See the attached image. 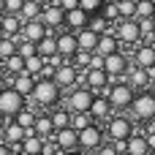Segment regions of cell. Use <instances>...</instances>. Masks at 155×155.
<instances>
[{
	"mask_svg": "<svg viewBox=\"0 0 155 155\" xmlns=\"http://www.w3.org/2000/svg\"><path fill=\"white\" fill-rule=\"evenodd\" d=\"M60 98H63V90H60L52 79H35L33 93H30V98H27L25 106H30V109H35V112H41V109H54V106L60 104Z\"/></svg>",
	"mask_w": 155,
	"mask_h": 155,
	"instance_id": "6da1fadb",
	"label": "cell"
},
{
	"mask_svg": "<svg viewBox=\"0 0 155 155\" xmlns=\"http://www.w3.org/2000/svg\"><path fill=\"white\" fill-rule=\"evenodd\" d=\"M128 117L134 120V123H153L155 120V95L150 90H142V93H136L134 95V101H131V106H128Z\"/></svg>",
	"mask_w": 155,
	"mask_h": 155,
	"instance_id": "7a4b0ae2",
	"label": "cell"
},
{
	"mask_svg": "<svg viewBox=\"0 0 155 155\" xmlns=\"http://www.w3.org/2000/svg\"><path fill=\"white\" fill-rule=\"evenodd\" d=\"M27 98H22L16 90H11L8 84L0 87V120H14L22 109H25Z\"/></svg>",
	"mask_w": 155,
	"mask_h": 155,
	"instance_id": "3957f363",
	"label": "cell"
},
{
	"mask_svg": "<svg viewBox=\"0 0 155 155\" xmlns=\"http://www.w3.org/2000/svg\"><path fill=\"white\" fill-rule=\"evenodd\" d=\"M131 134H134V120L125 117L123 112H120V114H112V117L106 120V131H104L106 142H125Z\"/></svg>",
	"mask_w": 155,
	"mask_h": 155,
	"instance_id": "277c9868",
	"label": "cell"
},
{
	"mask_svg": "<svg viewBox=\"0 0 155 155\" xmlns=\"http://www.w3.org/2000/svg\"><path fill=\"white\" fill-rule=\"evenodd\" d=\"M134 95H136V90H134L128 82H117V84H109V95H106V101L112 104L114 112H128Z\"/></svg>",
	"mask_w": 155,
	"mask_h": 155,
	"instance_id": "5b68a950",
	"label": "cell"
},
{
	"mask_svg": "<svg viewBox=\"0 0 155 155\" xmlns=\"http://www.w3.org/2000/svg\"><path fill=\"white\" fill-rule=\"evenodd\" d=\"M128 57L123 52H114V54H106L104 57V71L109 76V84H117V82H125V74H128Z\"/></svg>",
	"mask_w": 155,
	"mask_h": 155,
	"instance_id": "8992f818",
	"label": "cell"
},
{
	"mask_svg": "<svg viewBox=\"0 0 155 155\" xmlns=\"http://www.w3.org/2000/svg\"><path fill=\"white\" fill-rule=\"evenodd\" d=\"M112 33H114V38L120 41V46H123V44H128V46L142 44V33H139L136 19H120V22H114Z\"/></svg>",
	"mask_w": 155,
	"mask_h": 155,
	"instance_id": "52a82bcc",
	"label": "cell"
},
{
	"mask_svg": "<svg viewBox=\"0 0 155 155\" xmlns=\"http://www.w3.org/2000/svg\"><path fill=\"white\" fill-rule=\"evenodd\" d=\"M79 134V150L87 155V153H95L104 142H106V136H104V128L98 125V123H93V125H87V128H82V131H76Z\"/></svg>",
	"mask_w": 155,
	"mask_h": 155,
	"instance_id": "ba28073f",
	"label": "cell"
},
{
	"mask_svg": "<svg viewBox=\"0 0 155 155\" xmlns=\"http://www.w3.org/2000/svg\"><path fill=\"white\" fill-rule=\"evenodd\" d=\"M95 93L87 90V87H71L68 95H65V109L68 112H90V104H93Z\"/></svg>",
	"mask_w": 155,
	"mask_h": 155,
	"instance_id": "9c48e42d",
	"label": "cell"
},
{
	"mask_svg": "<svg viewBox=\"0 0 155 155\" xmlns=\"http://www.w3.org/2000/svg\"><path fill=\"white\" fill-rule=\"evenodd\" d=\"M63 16H65V11L57 5V3H44V8H41V22H44V27L49 30V33H57L60 27H63Z\"/></svg>",
	"mask_w": 155,
	"mask_h": 155,
	"instance_id": "30bf717a",
	"label": "cell"
},
{
	"mask_svg": "<svg viewBox=\"0 0 155 155\" xmlns=\"http://www.w3.org/2000/svg\"><path fill=\"white\" fill-rule=\"evenodd\" d=\"M76 79H79V71L65 60L63 65H57L54 68V76H52V82L60 87V90H71V87H76Z\"/></svg>",
	"mask_w": 155,
	"mask_h": 155,
	"instance_id": "8fae6325",
	"label": "cell"
},
{
	"mask_svg": "<svg viewBox=\"0 0 155 155\" xmlns=\"http://www.w3.org/2000/svg\"><path fill=\"white\" fill-rule=\"evenodd\" d=\"M54 44H57V54L63 57V60H71L74 54H76V35L71 33V30H57L54 33Z\"/></svg>",
	"mask_w": 155,
	"mask_h": 155,
	"instance_id": "7c38bea8",
	"label": "cell"
},
{
	"mask_svg": "<svg viewBox=\"0 0 155 155\" xmlns=\"http://www.w3.org/2000/svg\"><path fill=\"white\" fill-rule=\"evenodd\" d=\"M52 139H54V144H57V150L60 153H68V150H79V134L68 125V128H60V131H54L52 134Z\"/></svg>",
	"mask_w": 155,
	"mask_h": 155,
	"instance_id": "4fadbf2b",
	"label": "cell"
},
{
	"mask_svg": "<svg viewBox=\"0 0 155 155\" xmlns=\"http://www.w3.org/2000/svg\"><path fill=\"white\" fill-rule=\"evenodd\" d=\"M5 84L11 87V90H16L22 98H30V93H33V84H35V76H30V74H16V76H8L5 79Z\"/></svg>",
	"mask_w": 155,
	"mask_h": 155,
	"instance_id": "5bb4252c",
	"label": "cell"
},
{
	"mask_svg": "<svg viewBox=\"0 0 155 155\" xmlns=\"http://www.w3.org/2000/svg\"><path fill=\"white\" fill-rule=\"evenodd\" d=\"M90 117H93V123H106L112 114H114V109H112V104L106 101V98H101V95H95L93 98V104H90V112H87Z\"/></svg>",
	"mask_w": 155,
	"mask_h": 155,
	"instance_id": "9a60e30c",
	"label": "cell"
},
{
	"mask_svg": "<svg viewBox=\"0 0 155 155\" xmlns=\"http://www.w3.org/2000/svg\"><path fill=\"white\" fill-rule=\"evenodd\" d=\"M134 65L136 68H153L155 65V46L147 41V44H136L134 49Z\"/></svg>",
	"mask_w": 155,
	"mask_h": 155,
	"instance_id": "2e32d148",
	"label": "cell"
},
{
	"mask_svg": "<svg viewBox=\"0 0 155 155\" xmlns=\"http://www.w3.org/2000/svg\"><path fill=\"white\" fill-rule=\"evenodd\" d=\"M87 22H90V14H84L79 5H76V8H71V11H65V16H63V27H68L71 33H76V30H82V27H87Z\"/></svg>",
	"mask_w": 155,
	"mask_h": 155,
	"instance_id": "e0dca14e",
	"label": "cell"
},
{
	"mask_svg": "<svg viewBox=\"0 0 155 155\" xmlns=\"http://www.w3.org/2000/svg\"><path fill=\"white\" fill-rule=\"evenodd\" d=\"M49 30L44 27V22L41 19H30V22H22V30H19V35L25 38V41H33V44H38L44 35H46Z\"/></svg>",
	"mask_w": 155,
	"mask_h": 155,
	"instance_id": "ac0fdd59",
	"label": "cell"
},
{
	"mask_svg": "<svg viewBox=\"0 0 155 155\" xmlns=\"http://www.w3.org/2000/svg\"><path fill=\"white\" fill-rule=\"evenodd\" d=\"M19 30H22L19 14H0V35L14 38V35H19Z\"/></svg>",
	"mask_w": 155,
	"mask_h": 155,
	"instance_id": "d6986e66",
	"label": "cell"
},
{
	"mask_svg": "<svg viewBox=\"0 0 155 155\" xmlns=\"http://www.w3.org/2000/svg\"><path fill=\"white\" fill-rule=\"evenodd\" d=\"M114 52H120V41L114 38V33L109 30V33L98 35V44H95V54L106 57V54H114Z\"/></svg>",
	"mask_w": 155,
	"mask_h": 155,
	"instance_id": "ffe728a7",
	"label": "cell"
},
{
	"mask_svg": "<svg viewBox=\"0 0 155 155\" xmlns=\"http://www.w3.org/2000/svg\"><path fill=\"white\" fill-rule=\"evenodd\" d=\"M74 35H76V46H79L82 52H95V44H98V33H93L90 27H82V30H76Z\"/></svg>",
	"mask_w": 155,
	"mask_h": 155,
	"instance_id": "44dd1931",
	"label": "cell"
},
{
	"mask_svg": "<svg viewBox=\"0 0 155 155\" xmlns=\"http://www.w3.org/2000/svg\"><path fill=\"white\" fill-rule=\"evenodd\" d=\"M125 82H128V84H131L136 93H142V90H147V87H150L144 68H136V65H131V68H128V74H125Z\"/></svg>",
	"mask_w": 155,
	"mask_h": 155,
	"instance_id": "7402d4cb",
	"label": "cell"
},
{
	"mask_svg": "<svg viewBox=\"0 0 155 155\" xmlns=\"http://www.w3.org/2000/svg\"><path fill=\"white\" fill-rule=\"evenodd\" d=\"M33 134H35V136H41V139H49V136L54 134V128H52V120H49V112H38V114H35Z\"/></svg>",
	"mask_w": 155,
	"mask_h": 155,
	"instance_id": "603a6c76",
	"label": "cell"
},
{
	"mask_svg": "<svg viewBox=\"0 0 155 155\" xmlns=\"http://www.w3.org/2000/svg\"><path fill=\"white\" fill-rule=\"evenodd\" d=\"M41 147H44V139L35 136L33 131H27V136H25L22 144H19V153L22 155H41Z\"/></svg>",
	"mask_w": 155,
	"mask_h": 155,
	"instance_id": "cb8c5ba5",
	"label": "cell"
},
{
	"mask_svg": "<svg viewBox=\"0 0 155 155\" xmlns=\"http://www.w3.org/2000/svg\"><path fill=\"white\" fill-rule=\"evenodd\" d=\"M125 153L128 155H150L147 142H144V134H131L125 139Z\"/></svg>",
	"mask_w": 155,
	"mask_h": 155,
	"instance_id": "d4e9b609",
	"label": "cell"
},
{
	"mask_svg": "<svg viewBox=\"0 0 155 155\" xmlns=\"http://www.w3.org/2000/svg\"><path fill=\"white\" fill-rule=\"evenodd\" d=\"M49 120H52V128L54 131H60V128H68L71 125V112L65 109V106H54V109H49Z\"/></svg>",
	"mask_w": 155,
	"mask_h": 155,
	"instance_id": "484cf974",
	"label": "cell"
},
{
	"mask_svg": "<svg viewBox=\"0 0 155 155\" xmlns=\"http://www.w3.org/2000/svg\"><path fill=\"white\" fill-rule=\"evenodd\" d=\"M35 54H41L44 60L46 57H54L57 54V44H54V33H46L38 44H35Z\"/></svg>",
	"mask_w": 155,
	"mask_h": 155,
	"instance_id": "4316f807",
	"label": "cell"
},
{
	"mask_svg": "<svg viewBox=\"0 0 155 155\" xmlns=\"http://www.w3.org/2000/svg\"><path fill=\"white\" fill-rule=\"evenodd\" d=\"M41 8H44L41 0H25V3H22V11H19V19H22V22L38 19V16H41Z\"/></svg>",
	"mask_w": 155,
	"mask_h": 155,
	"instance_id": "83f0119b",
	"label": "cell"
},
{
	"mask_svg": "<svg viewBox=\"0 0 155 155\" xmlns=\"http://www.w3.org/2000/svg\"><path fill=\"white\" fill-rule=\"evenodd\" d=\"M3 68H5V76H16V74H22V71H25V57H19V54L14 52L11 57L3 60Z\"/></svg>",
	"mask_w": 155,
	"mask_h": 155,
	"instance_id": "f1b7e54d",
	"label": "cell"
},
{
	"mask_svg": "<svg viewBox=\"0 0 155 155\" xmlns=\"http://www.w3.org/2000/svg\"><path fill=\"white\" fill-rule=\"evenodd\" d=\"M35 114H38L35 109L25 106V109H22V112H19V114L14 117V123H16V125H22L25 131H33V123H35Z\"/></svg>",
	"mask_w": 155,
	"mask_h": 155,
	"instance_id": "f546056e",
	"label": "cell"
},
{
	"mask_svg": "<svg viewBox=\"0 0 155 155\" xmlns=\"http://www.w3.org/2000/svg\"><path fill=\"white\" fill-rule=\"evenodd\" d=\"M41 68H44V57H41V54H33V57H25V74H30V76H35V79H38Z\"/></svg>",
	"mask_w": 155,
	"mask_h": 155,
	"instance_id": "4dcf8cb0",
	"label": "cell"
},
{
	"mask_svg": "<svg viewBox=\"0 0 155 155\" xmlns=\"http://www.w3.org/2000/svg\"><path fill=\"white\" fill-rule=\"evenodd\" d=\"M114 5H117L120 19H134V14H136V0H114Z\"/></svg>",
	"mask_w": 155,
	"mask_h": 155,
	"instance_id": "1f68e13d",
	"label": "cell"
},
{
	"mask_svg": "<svg viewBox=\"0 0 155 155\" xmlns=\"http://www.w3.org/2000/svg\"><path fill=\"white\" fill-rule=\"evenodd\" d=\"M87 125H93V117H90L87 112H71V128H74V131H82V128H87Z\"/></svg>",
	"mask_w": 155,
	"mask_h": 155,
	"instance_id": "d6a6232c",
	"label": "cell"
},
{
	"mask_svg": "<svg viewBox=\"0 0 155 155\" xmlns=\"http://www.w3.org/2000/svg\"><path fill=\"white\" fill-rule=\"evenodd\" d=\"M155 11V0H139L136 3V14H134V19H150Z\"/></svg>",
	"mask_w": 155,
	"mask_h": 155,
	"instance_id": "836d02e7",
	"label": "cell"
},
{
	"mask_svg": "<svg viewBox=\"0 0 155 155\" xmlns=\"http://www.w3.org/2000/svg\"><path fill=\"white\" fill-rule=\"evenodd\" d=\"M87 27L93 30V33H98V35H104V33H109L112 27H109V22L101 16V14H95V16H90V22H87Z\"/></svg>",
	"mask_w": 155,
	"mask_h": 155,
	"instance_id": "e575fe53",
	"label": "cell"
},
{
	"mask_svg": "<svg viewBox=\"0 0 155 155\" xmlns=\"http://www.w3.org/2000/svg\"><path fill=\"white\" fill-rule=\"evenodd\" d=\"M101 16L109 22V25H114V22H120V14H117V5H114V0H109V3H104V8H101Z\"/></svg>",
	"mask_w": 155,
	"mask_h": 155,
	"instance_id": "d590c367",
	"label": "cell"
},
{
	"mask_svg": "<svg viewBox=\"0 0 155 155\" xmlns=\"http://www.w3.org/2000/svg\"><path fill=\"white\" fill-rule=\"evenodd\" d=\"M104 3H106V0H79V8H82L84 14H90V16H95V14H101V8H104Z\"/></svg>",
	"mask_w": 155,
	"mask_h": 155,
	"instance_id": "8d00e7d4",
	"label": "cell"
},
{
	"mask_svg": "<svg viewBox=\"0 0 155 155\" xmlns=\"http://www.w3.org/2000/svg\"><path fill=\"white\" fill-rule=\"evenodd\" d=\"M16 54H19V57H33V54H35V44H33V41H25V38L19 35V41H16Z\"/></svg>",
	"mask_w": 155,
	"mask_h": 155,
	"instance_id": "74e56055",
	"label": "cell"
},
{
	"mask_svg": "<svg viewBox=\"0 0 155 155\" xmlns=\"http://www.w3.org/2000/svg\"><path fill=\"white\" fill-rule=\"evenodd\" d=\"M136 25H139V33H142V38H153V33H155V22L153 19H136Z\"/></svg>",
	"mask_w": 155,
	"mask_h": 155,
	"instance_id": "f35d334b",
	"label": "cell"
},
{
	"mask_svg": "<svg viewBox=\"0 0 155 155\" xmlns=\"http://www.w3.org/2000/svg\"><path fill=\"white\" fill-rule=\"evenodd\" d=\"M25 0H3V14H19Z\"/></svg>",
	"mask_w": 155,
	"mask_h": 155,
	"instance_id": "ab89813d",
	"label": "cell"
},
{
	"mask_svg": "<svg viewBox=\"0 0 155 155\" xmlns=\"http://www.w3.org/2000/svg\"><path fill=\"white\" fill-rule=\"evenodd\" d=\"M93 155H117V150H114V144H112V142H104V144H101Z\"/></svg>",
	"mask_w": 155,
	"mask_h": 155,
	"instance_id": "60d3db41",
	"label": "cell"
},
{
	"mask_svg": "<svg viewBox=\"0 0 155 155\" xmlns=\"http://www.w3.org/2000/svg\"><path fill=\"white\" fill-rule=\"evenodd\" d=\"M57 5H60L63 11H71V8H76V5H79V0H57Z\"/></svg>",
	"mask_w": 155,
	"mask_h": 155,
	"instance_id": "b9f144b4",
	"label": "cell"
},
{
	"mask_svg": "<svg viewBox=\"0 0 155 155\" xmlns=\"http://www.w3.org/2000/svg\"><path fill=\"white\" fill-rule=\"evenodd\" d=\"M144 142H147V150L153 153L155 150V131H147V134H144Z\"/></svg>",
	"mask_w": 155,
	"mask_h": 155,
	"instance_id": "7bdbcfd3",
	"label": "cell"
},
{
	"mask_svg": "<svg viewBox=\"0 0 155 155\" xmlns=\"http://www.w3.org/2000/svg\"><path fill=\"white\" fill-rule=\"evenodd\" d=\"M0 155H11V147H8L5 142H0Z\"/></svg>",
	"mask_w": 155,
	"mask_h": 155,
	"instance_id": "ee69618b",
	"label": "cell"
},
{
	"mask_svg": "<svg viewBox=\"0 0 155 155\" xmlns=\"http://www.w3.org/2000/svg\"><path fill=\"white\" fill-rule=\"evenodd\" d=\"M5 79H8V76H5V68H3V63H0V87L5 84Z\"/></svg>",
	"mask_w": 155,
	"mask_h": 155,
	"instance_id": "f6af8a7d",
	"label": "cell"
},
{
	"mask_svg": "<svg viewBox=\"0 0 155 155\" xmlns=\"http://www.w3.org/2000/svg\"><path fill=\"white\" fill-rule=\"evenodd\" d=\"M60 155H84L82 150H68V153H60Z\"/></svg>",
	"mask_w": 155,
	"mask_h": 155,
	"instance_id": "bcb514c9",
	"label": "cell"
},
{
	"mask_svg": "<svg viewBox=\"0 0 155 155\" xmlns=\"http://www.w3.org/2000/svg\"><path fill=\"white\" fill-rule=\"evenodd\" d=\"M0 142H3V120H0Z\"/></svg>",
	"mask_w": 155,
	"mask_h": 155,
	"instance_id": "7dc6e473",
	"label": "cell"
},
{
	"mask_svg": "<svg viewBox=\"0 0 155 155\" xmlns=\"http://www.w3.org/2000/svg\"><path fill=\"white\" fill-rule=\"evenodd\" d=\"M150 93H153V95H155V82H153V84H150Z\"/></svg>",
	"mask_w": 155,
	"mask_h": 155,
	"instance_id": "c3c4849f",
	"label": "cell"
},
{
	"mask_svg": "<svg viewBox=\"0 0 155 155\" xmlns=\"http://www.w3.org/2000/svg\"><path fill=\"white\" fill-rule=\"evenodd\" d=\"M150 44H153V46H155V33H153V38H150Z\"/></svg>",
	"mask_w": 155,
	"mask_h": 155,
	"instance_id": "681fc988",
	"label": "cell"
},
{
	"mask_svg": "<svg viewBox=\"0 0 155 155\" xmlns=\"http://www.w3.org/2000/svg\"><path fill=\"white\" fill-rule=\"evenodd\" d=\"M41 3H57V0H41Z\"/></svg>",
	"mask_w": 155,
	"mask_h": 155,
	"instance_id": "f907efd6",
	"label": "cell"
},
{
	"mask_svg": "<svg viewBox=\"0 0 155 155\" xmlns=\"http://www.w3.org/2000/svg\"><path fill=\"white\" fill-rule=\"evenodd\" d=\"M0 14H3V0H0Z\"/></svg>",
	"mask_w": 155,
	"mask_h": 155,
	"instance_id": "816d5d0a",
	"label": "cell"
},
{
	"mask_svg": "<svg viewBox=\"0 0 155 155\" xmlns=\"http://www.w3.org/2000/svg\"><path fill=\"white\" fill-rule=\"evenodd\" d=\"M150 19H153V22H155V11H153V16H150Z\"/></svg>",
	"mask_w": 155,
	"mask_h": 155,
	"instance_id": "f5cc1de1",
	"label": "cell"
},
{
	"mask_svg": "<svg viewBox=\"0 0 155 155\" xmlns=\"http://www.w3.org/2000/svg\"><path fill=\"white\" fill-rule=\"evenodd\" d=\"M117 155H128V153H125V150H123V153H117Z\"/></svg>",
	"mask_w": 155,
	"mask_h": 155,
	"instance_id": "db71d44e",
	"label": "cell"
},
{
	"mask_svg": "<svg viewBox=\"0 0 155 155\" xmlns=\"http://www.w3.org/2000/svg\"><path fill=\"white\" fill-rule=\"evenodd\" d=\"M150 155H155V150H153V153H150Z\"/></svg>",
	"mask_w": 155,
	"mask_h": 155,
	"instance_id": "11a10c76",
	"label": "cell"
},
{
	"mask_svg": "<svg viewBox=\"0 0 155 155\" xmlns=\"http://www.w3.org/2000/svg\"><path fill=\"white\" fill-rule=\"evenodd\" d=\"M136 3H139V0H136Z\"/></svg>",
	"mask_w": 155,
	"mask_h": 155,
	"instance_id": "9f6ffc18",
	"label": "cell"
},
{
	"mask_svg": "<svg viewBox=\"0 0 155 155\" xmlns=\"http://www.w3.org/2000/svg\"><path fill=\"white\" fill-rule=\"evenodd\" d=\"M41 155H44V153H41Z\"/></svg>",
	"mask_w": 155,
	"mask_h": 155,
	"instance_id": "6f0895ef",
	"label": "cell"
}]
</instances>
